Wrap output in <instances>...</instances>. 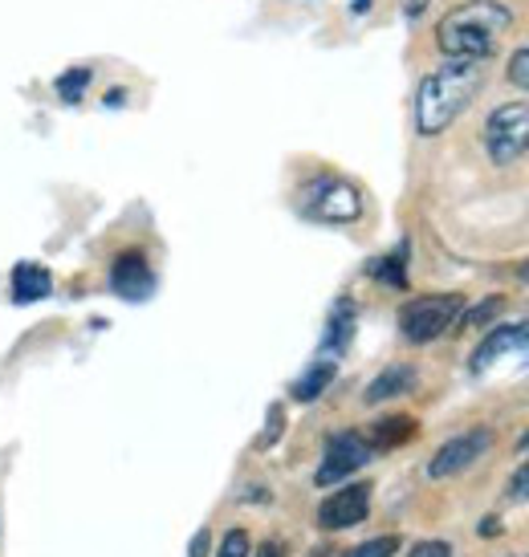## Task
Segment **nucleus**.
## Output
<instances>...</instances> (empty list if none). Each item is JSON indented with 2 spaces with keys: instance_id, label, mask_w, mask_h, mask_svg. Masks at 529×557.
<instances>
[{
  "instance_id": "39448f33",
  "label": "nucleus",
  "mask_w": 529,
  "mask_h": 557,
  "mask_svg": "<svg viewBox=\"0 0 529 557\" xmlns=\"http://www.w3.org/2000/svg\"><path fill=\"white\" fill-rule=\"evenodd\" d=\"M484 147L497 168H509L529 151V107L526 102H505L489 114L484 123Z\"/></svg>"
},
{
  "instance_id": "1a4fd4ad",
  "label": "nucleus",
  "mask_w": 529,
  "mask_h": 557,
  "mask_svg": "<svg viewBox=\"0 0 529 557\" xmlns=\"http://www.w3.org/2000/svg\"><path fill=\"white\" fill-rule=\"evenodd\" d=\"M110 289L123 297V301H147L156 294V273H151V261L143 257L139 248H126L114 257L110 264Z\"/></svg>"
},
{
  "instance_id": "393cba45",
  "label": "nucleus",
  "mask_w": 529,
  "mask_h": 557,
  "mask_svg": "<svg viewBox=\"0 0 529 557\" xmlns=\"http://www.w3.org/2000/svg\"><path fill=\"white\" fill-rule=\"evenodd\" d=\"M253 557H285V549H281L278 542H264L261 549H257V554H253Z\"/></svg>"
},
{
  "instance_id": "9d476101",
  "label": "nucleus",
  "mask_w": 529,
  "mask_h": 557,
  "mask_svg": "<svg viewBox=\"0 0 529 557\" xmlns=\"http://www.w3.org/2000/svg\"><path fill=\"white\" fill-rule=\"evenodd\" d=\"M371 512V484H346L334 496L318 505V525L322 529H350L362 525Z\"/></svg>"
},
{
  "instance_id": "f8f14e48",
  "label": "nucleus",
  "mask_w": 529,
  "mask_h": 557,
  "mask_svg": "<svg viewBox=\"0 0 529 557\" xmlns=\"http://www.w3.org/2000/svg\"><path fill=\"white\" fill-rule=\"evenodd\" d=\"M416 387V371L411 367H387V371L371 379V387L362 391V399L371 403H383V399H395V395H407V391Z\"/></svg>"
},
{
  "instance_id": "cd10ccee",
  "label": "nucleus",
  "mask_w": 529,
  "mask_h": 557,
  "mask_svg": "<svg viewBox=\"0 0 529 557\" xmlns=\"http://www.w3.org/2000/svg\"><path fill=\"white\" fill-rule=\"evenodd\" d=\"M521 277H526V281H529V261H526V269H521Z\"/></svg>"
},
{
  "instance_id": "ddd939ff",
  "label": "nucleus",
  "mask_w": 529,
  "mask_h": 557,
  "mask_svg": "<svg viewBox=\"0 0 529 557\" xmlns=\"http://www.w3.org/2000/svg\"><path fill=\"white\" fill-rule=\"evenodd\" d=\"M334 374H339V367H334V358H318V362H313L310 371L302 374V379H297L294 387V399L297 403H313L318 399V395H322V391L330 387V383H334Z\"/></svg>"
},
{
  "instance_id": "a878e982",
  "label": "nucleus",
  "mask_w": 529,
  "mask_h": 557,
  "mask_svg": "<svg viewBox=\"0 0 529 557\" xmlns=\"http://www.w3.org/2000/svg\"><path fill=\"white\" fill-rule=\"evenodd\" d=\"M355 9L358 13H367V9H371V0H355Z\"/></svg>"
},
{
  "instance_id": "412c9836",
  "label": "nucleus",
  "mask_w": 529,
  "mask_h": 557,
  "mask_svg": "<svg viewBox=\"0 0 529 557\" xmlns=\"http://www.w3.org/2000/svg\"><path fill=\"white\" fill-rule=\"evenodd\" d=\"M509 82H514L517 90H526V94H529V46H526V49H517L514 58H509Z\"/></svg>"
},
{
  "instance_id": "9b49d317",
  "label": "nucleus",
  "mask_w": 529,
  "mask_h": 557,
  "mask_svg": "<svg viewBox=\"0 0 529 557\" xmlns=\"http://www.w3.org/2000/svg\"><path fill=\"white\" fill-rule=\"evenodd\" d=\"M53 294V277H49L46 264L37 261H21L13 269V301L16 306H33V301H41V297Z\"/></svg>"
},
{
  "instance_id": "a211bd4d",
  "label": "nucleus",
  "mask_w": 529,
  "mask_h": 557,
  "mask_svg": "<svg viewBox=\"0 0 529 557\" xmlns=\"http://www.w3.org/2000/svg\"><path fill=\"white\" fill-rule=\"evenodd\" d=\"M501 310H505V301H501V297H489V301L472 306L468 313H460V325H489Z\"/></svg>"
},
{
  "instance_id": "4be33fe9",
  "label": "nucleus",
  "mask_w": 529,
  "mask_h": 557,
  "mask_svg": "<svg viewBox=\"0 0 529 557\" xmlns=\"http://www.w3.org/2000/svg\"><path fill=\"white\" fill-rule=\"evenodd\" d=\"M509 500H529V460L514 472V480H509Z\"/></svg>"
},
{
  "instance_id": "4468645a",
  "label": "nucleus",
  "mask_w": 529,
  "mask_h": 557,
  "mask_svg": "<svg viewBox=\"0 0 529 557\" xmlns=\"http://www.w3.org/2000/svg\"><path fill=\"white\" fill-rule=\"evenodd\" d=\"M350 334H355V301H339V306H334V313H330V322H327V338H322L327 355H339V350H346Z\"/></svg>"
},
{
  "instance_id": "2eb2a0df",
  "label": "nucleus",
  "mask_w": 529,
  "mask_h": 557,
  "mask_svg": "<svg viewBox=\"0 0 529 557\" xmlns=\"http://www.w3.org/2000/svg\"><path fill=\"white\" fill-rule=\"evenodd\" d=\"M367 273H371L374 281L395 285V289H407V240L395 248V252H387V257H374V261L367 264Z\"/></svg>"
},
{
  "instance_id": "7ed1b4c3",
  "label": "nucleus",
  "mask_w": 529,
  "mask_h": 557,
  "mask_svg": "<svg viewBox=\"0 0 529 557\" xmlns=\"http://www.w3.org/2000/svg\"><path fill=\"white\" fill-rule=\"evenodd\" d=\"M465 313V297L460 294H423L411 297L404 310H399V330H404L407 342H436L440 334H448L452 325L460 322Z\"/></svg>"
},
{
  "instance_id": "f3484780",
  "label": "nucleus",
  "mask_w": 529,
  "mask_h": 557,
  "mask_svg": "<svg viewBox=\"0 0 529 557\" xmlns=\"http://www.w3.org/2000/svg\"><path fill=\"white\" fill-rule=\"evenodd\" d=\"M90 70H82V65H74V70H65L62 78H58V94H62V102H78L82 94H86V86H90Z\"/></svg>"
},
{
  "instance_id": "5701e85b",
  "label": "nucleus",
  "mask_w": 529,
  "mask_h": 557,
  "mask_svg": "<svg viewBox=\"0 0 529 557\" xmlns=\"http://www.w3.org/2000/svg\"><path fill=\"white\" fill-rule=\"evenodd\" d=\"M407 557H452V545L448 542H420Z\"/></svg>"
},
{
  "instance_id": "bb28decb",
  "label": "nucleus",
  "mask_w": 529,
  "mask_h": 557,
  "mask_svg": "<svg viewBox=\"0 0 529 557\" xmlns=\"http://www.w3.org/2000/svg\"><path fill=\"white\" fill-rule=\"evenodd\" d=\"M517 448H521V451H526V448H529V432H526V435H521V440H517Z\"/></svg>"
},
{
  "instance_id": "dca6fc26",
  "label": "nucleus",
  "mask_w": 529,
  "mask_h": 557,
  "mask_svg": "<svg viewBox=\"0 0 529 557\" xmlns=\"http://www.w3.org/2000/svg\"><path fill=\"white\" fill-rule=\"evenodd\" d=\"M416 435V419L411 416H391V419H379L371 432V448H395V444H404Z\"/></svg>"
},
{
  "instance_id": "f03ea898",
  "label": "nucleus",
  "mask_w": 529,
  "mask_h": 557,
  "mask_svg": "<svg viewBox=\"0 0 529 557\" xmlns=\"http://www.w3.org/2000/svg\"><path fill=\"white\" fill-rule=\"evenodd\" d=\"M514 25V9L501 0H465L436 25V46L444 58H489L501 33Z\"/></svg>"
},
{
  "instance_id": "0eeeda50",
  "label": "nucleus",
  "mask_w": 529,
  "mask_h": 557,
  "mask_svg": "<svg viewBox=\"0 0 529 557\" xmlns=\"http://www.w3.org/2000/svg\"><path fill=\"white\" fill-rule=\"evenodd\" d=\"M505 358H514L521 367H529V322H517V325H497L489 338L472 350V362H468V371L472 374H484L493 371L497 362Z\"/></svg>"
},
{
  "instance_id": "20e7f679",
  "label": "nucleus",
  "mask_w": 529,
  "mask_h": 557,
  "mask_svg": "<svg viewBox=\"0 0 529 557\" xmlns=\"http://www.w3.org/2000/svg\"><path fill=\"white\" fill-rule=\"evenodd\" d=\"M302 216L318 224H355L362 216V196L355 184H346L339 175H322L302 187Z\"/></svg>"
},
{
  "instance_id": "6e6552de",
  "label": "nucleus",
  "mask_w": 529,
  "mask_h": 557,
  "mask_svg": "<svg viewBox=\"0 0 529 557\" xmlns=\"http://www.w3.org/2000/svg\"><path fill=\"white\" fill-rule=\"evenodd\" d=\"M489 448H493V432H489V428H472V432L456 435L448 444H440V451L432 456V465H428V476L432 480L460 476V472L477 465Z\"/></svg>"
},
{
  "instance_id": "6ab92c4d",
  "label": "nucleus",
  "mask_w": 529,
  "mask_h": 557,
  "mask_svg": "<svg viewBox=\"0 0 529 557\" xmlns=\"http://www.w3.org/2000/svg\"><path fill=\"white\" fill-rule=\"evenodd\" d=\"M395 549H399V537H374V542L355 545L346 557H391Z\"/></svg>"
},
{
  "instance_id": "f257e3e1",
  "label": "nucleus",
  "mask_w": 529,
  "mask_h": 557,
  "mask_svg": "<svg viewBox=\"0 0 529 557\" xmlns=\"http://www.w3.org/2000/svg\"><path fill=\"white\" fill-rule=\"evenodd\" d=\"M484 86L481 58H448L436 74H428L416 90V131L420 135H440L448 131L468 107L477 90Z\"/></svg>"
},
{
  "instance_id": "b1692460",
  "label": "nucleus",
  "mask_w": 529,
  "mask_h": 557,
  "mask_svg": "<svg viewBox=\"0 0 529 557\" xmlns=\"http://www.w3.org/2000/svg\"><path fill=\"white\" fill-rule=\"evenodd\" d=\"M278 435H281V407L273 403V407H269V432H264L261 440H257V448H269V444H273Z\"/></svg>"
},
{
  "instance_id": "423d86ee",
  "label": "nucleus",
  "mask_w": 529,
  "mask_h": 557,
  "mask_svg": "<svg viewBox=\"0 0 529 557\" xmlns=\"http://www.w3.org/2000/svg\"><path fill=\"white\" fill-rule=\"evenodd\" d=\"M371 440L358 432H334L327 440V456H322V468L313 472V484L318 488H330V484H343L346 476H355L358 468L371 465Z\"/></svg>"
},
{
  "instance_id": "aec40b11",
  "label": "nucleus",
  "mask_w": 529,
  "mask_h": 557,
  "mask_svg": "<svg viewBox=\"0 0 529 557\" xmlns=\"http://www.w3.org/2000/svg\"><path fill=\"white\" fill-rule=\"evenodd\" d=\"M217 557H249V533L245 529H229Z\"/></svg>"
}]
</instances>
